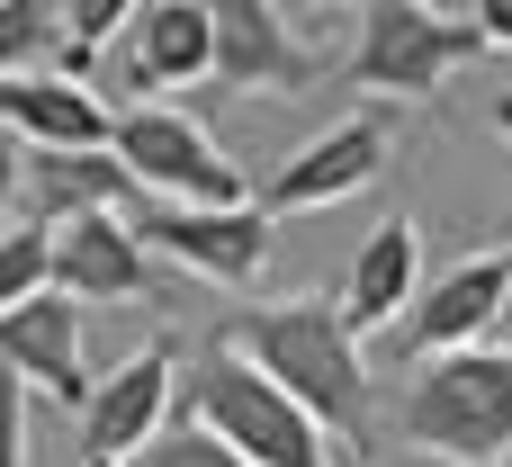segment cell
Listing matches in <instances>:
<instances>
[{"instance_id":"obj_17","label":"cell","mask_w":512,"mask_h":467,"mask_svg":"<svg viewBox=\"0 0 512 467\" xmlns=\"http://www.w3.org/2000/svg\"><path fill=\"white\" fill-rule=\"evenodd\" d=\"M54 54V0H0V81L36 72Z\"/></svg>"},{"instance_id":"obj_10","label":"cell","mask_w":512,"mask_h":467,"mask_svg":"<svg viewBox=\"0 0 512 467\" xmlns=\"http://www.w3.org/2000/svg\"><path fill=\"white\" fill-rule=\"evenodd\" d=\"M171 414V342H144L81 396V467H126Z\"/></svg>"},{"instance_id":"obj_11","label":"cell","mask_w":512,"mask_h":467,"mask_svg":"<svg viewBox=\"0 0 512 467\" xmlns=\"http://www.w3.org/2000/svg\"><path fill=\"white\" fill-rule=\"evenodd\" d=\"M189 81H207V9L198 0L126 9V45L108 54V90L135 108V90H189Z\"/></svg>"},{"instance_id":"obj_15","label":"cell","mask_w":512,"mask_h":467,"mask_svg":"<svg viewBox=\"0 0 512 467\" xmlns=\"http://www.w3.org/2000/svg\"><path fill=\"white\" fill-rule=\"evenodd\" d=\"M0 135L27 153H108V99L63 72H18L0 81Z\"/></svg>"},{"instance_id":"obj_16","label":"cell","mask_w":512,"mask_h":467,"mask_svg":"<svg viewBox=\"0 0 512 467\" xmlns=\"http://www.w3.org/2000/svg\"><path fill=\"white\" fill-rule=\"evenodd\" d=\"M135 198V180L108 153H18V207L36 234L72 225V216H117Z\"/></svg>"},{"instance_id":"obj_20","label":"cell","mask_w":512,"mask_h":467,"mask_svg":"<svg viewBox=\"0 0 512 467\" xmlns=\"http://www.w3.org/2000/svg\"><path fill=\"white\" fill-rule=\"evenodd\" d=\"M0 467H27V387L0 378Z\"/></svg>"},{"instance_id":"obj_4","label":"cell","mask_w":512,"mask_h":467,"mask_svg":"<svg viewBox=\"0 0 512 467\" xmlns=\"http://www.w3.org/2000/svg\"><path fill=\"white\" fill-rule=\"evenodd\" d=\"M477 54H504V36L486 18H441L423 0H369L360 9V45L342 63V81L360 99H432L459 63Z\"/></svg>"},{"instance_id":"obj_21","label":"cell","mask_w":512,"mask_h":467,"mask_svg":"<svg viewBox=\"0 0 512 467\" xmlns=\"http://www.w3.org/2000/svg\"><path fill=\"white\" fill-rule=\"evenodd\" d=\"M18 225V144L0 135V234Z\"/></svg>"},{"instance_id":"obj_8","label":"cell","mask_w":512,"mask_h":467,"mask_svg":"<svg viewBox=\"0 0 512 467\" xmlns=\"http://www.w3.org/2000/svg\"><path fill=\"white\" fill-rule=\"evenodd\" d=\"M126 234L153 243V252H171L180 270H198L216 288H252L270 270V216L252 198L243 207H144Z\"/></svg>"},{"instance_id":"obj_7","label":"cell","mask_w":512,"mask_h":467,"mask_svg":"<svg viewBox=\"0 0 512 467\" xmlns=\"http://www.w3.org/2000/svg\"><path fill=\"white\" fill-rule=\"evenodd\" d=\"M324 63L288 36V9H270V0H216L207 9V81L225 90V99H252V90H270V99H288V90H306Z\"/></svg>"},{"instance_id":"obj_6","label":"cell","mask_w":512,"mask_h":467,"mask_svg":"<svg viewBox=\"0 0 512 467\" xmlns=\"http://www.w3.org/2000/svg\"><path fill=\"white\" fill-rule=\"evenodd\" d=\"M504 297H512V252L486 243V252H468L459 270H441V279L414 297V315H396V351H414V360L477 351V342L504 333Z\"/></svg>"},{"instance_id":"obj_2","label":"cell","mask_w":512,"mask_h":467,"mask_svg":"<svg viewBox=\"0 0 512 467\" xmlns=\"http://www.w3.org/2000/svg\"><path fill=\"white\" fill-rule=\"evenodd\" d=\"M396 441L423 450L441 467H504L512 441V351L504 342H477V351H450V360H423L405 405H396Z\"/></svg>"},{"instance_id":"obj_18","label":"cell","mask_w":512,"mask_h":467,"mask_svg":"<svg viewBox=\"0 0 512 467\" xmlns=\"http://www.w3.org/2000/svg\"><path fill=\"white\" fill-rule=\"evenodd\" d=\"M27 297H45V234L36 225H9L0 234V315L27 306Z\"/></svg>"},{"instance_id":"obj_1","label":"cell","mask_w":512,"mask_h":467,"mask_svg":"<svg viewBox=\"0 0 512 467\" xmlns=\"http://www.w3.org/2000/svg\"><path fill=\"white\" fill-rule=\"evenodd\" d=\"M225 351L243 360V369H261L324 441H342L351 459H369L378 450V396H369V360H360V342L342 333V315H333V297L315 288V297H270V306H243L234 324H225Z\"/></svg>"},{"instance_id":"obj_5","label":"cell","mask_w":512,"mask_h":467,"mask_svg":"<svg viewBox=\"0 0 512 467\" xmlns=\"http://www.w3.org/2000/svg\"><path fill=\"white\" fill-rule=\"evenodd\" d=\"M108 162H117L135 189H153L162 207H243V198H252V189H243V162H234L189 108H153V99L117 108V117H108Z\"/></svg>"},{"instance_id":"obj_13","label":"cell","mask_w":512,"mask_h":467,"mask_svg":"<svg viewBox=\"0 0 512 467\" xmlns=\"http://www.w3.org/2000/svg\"><path fill=\"white\" fill-rule=\"evenodd\" d=\"M414 297H423V225H414V216H387V225L351 252L333 315H342V333H351V342H369V333H387Z\"/></svg>"},{"instance_id":"obj_12","label":"cell","mask_w":512,"mask_h":467,"mask_svg":"<svg viewBox=\"0 0 512 467\" xmlns=\"http://www.w3.org/2000/svg\"><path fill=\"white\" fill-rule=\"evenodd\" d=\"M45 297L63 306H108V297H144V243L117 216H72L45 234Z\"/></svg>"},{"instance_id":"obj_14","label":"cell","mask_w":512,"mask_h":467,"mask_svg":"<svg viewBox=\"0 0 512 467\" xmlns=\"http://www.w3.org/2000/svg\"><path fill=\"white\" fill-rule=\"evenodd\" d=\"M0 378L45 387L54 405H81V396H90L81 306H63V297H27V306H9V315H0Z\"/></svg>"},{"instance_id":"obj_9","label":"cell","mask_w":512,"mask_h":467,"mask_svg":"<svg viewBox=\"0 0 512 467\" xmlns=\"http://www.w3.org/2000/svg\"><path fill=\"white\" fill-rule=\"evenodd\" d=\"M387 171V117L378 108H360V117H342V126H324L315 144H297L270 180H261V216H306V207H333V198H351V189H369Z\"/></svg>"},{"instance_id":"obj_19","label":"cell","mask_w":512,"mask_h":467,"mask_svg":"<svg viewBox=\"0 0 512 467\" xmlns=\"http://www.w3.org/2000/svg\"><path fill=\"white\" fill-rule=\"evenodd\" d=\"M126 467H243V459H234L225 441H207L198 423H171V432H153V441H144Z\"/></svg>"},{"instance_id":"obj_3","label":"cell","mask_w":512,"mask_h":467,"mask_svg":"<svg viewBox=\"0 0 512 467\" xmlns=\"http://www.w3.org/2000/svg\"><path fill=\"white\" fill-rule=\"evenodd\" d=\"M171 387L189 396V423H198L207 441H225L243 467H333L324 432H315L261 369H243L225 342H207V351L189 360V378H171Z\"/></svg>"}]
</instances>
